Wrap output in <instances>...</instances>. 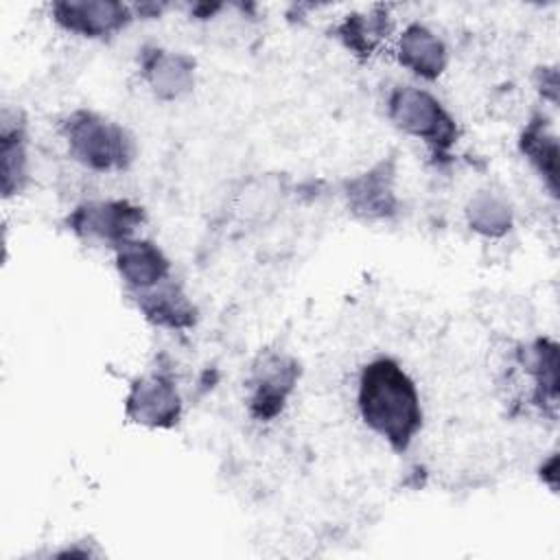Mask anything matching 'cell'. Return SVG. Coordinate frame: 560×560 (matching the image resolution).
Returning a JSON list of instances; mask_svg holds the SVG:
<instances>
[{
    "instance_id": "2",
    "label": "cell",
    "mask_w": 560,
    "mask_h": 560,
    "mask_svg": "<svg viewBox=\"0 0 560 560\" xmlns=\"http://www.w3.org/2000/svg\"><path fill=\"white\" fill-rule=\"evenodd\" d=\"M59 133L70 158L92 173H122L138 155L127 127L88 107L72 109L61 120Z\"/></svg>"
},
{
    "instance_id": "1",
    "label": "cell",
    "mask_w": 560,
    "mask_h": 560,
    "mask_svg": "<svg viewBox=\"0 0 560 560\" xmlns=\"http://www.w3.org/2000/svg\"><path fill=\"white\" fill-rule=\"evenodd\" d=\"M357 409L363 424L394 453H405L413 444L424 420L416 381L392 357H376L363 365Z\"/></svg>"
},
{
    "instance_id": "15",
    "label": "cell",
    "mask_w": 560,
    "mask_h": 560,
    "mask_svg": "<svg viewBox=\"0 0 560 560\" xmlns=\"http://www.w3.org/2000/svg\"><path fill=\"white\" fill-rule=\"evenodd\" d=\"M518 151L542 179L549 195L558 197V136L545 114H534L525 122L518 136Z\"/></svg>"
},
{
    "instance_id": "5",
    "label": "cell",
    "mask_w": 560,
    "mask_h": 560,
    "mask_svg": "<svg viewBox=\"0 0 560 560\" xmlns=\"http://www.w3.org/2000/svg\"><path fill=\"white\" fill-rule=\"evenodd\" d=\"M147 212L131 199H90L74 206L66 217V228L77 238L105 243L112 249L138 236Z\"/></svg>"
},
{
    "instance_id": "9",
    "label": "cell",
    "mask_w": 560,
    "mask_h": 560,
    "mask_svg": "<svg viewBox=\"0 0 560 560\" xmlns=\"http://www.w3.org/2000/svg\"><path fill=\"white\" fill-rule=\"evenodd\" d=\"M140 77L153 98L173 103L188 96L197 83V61L182 50L144 46L138 57Z\"/></svg>"
},
{
    "instance_id": "19",
    "label": "cell",
    "mask_w": 560,
    "mask_h": 560,
    "mask_svg": "<svg viewBox=\"0 0 560 560\" xmlns=\"http://www.w3.org/2000/svg\"><path fill=\"white\" fill-rule=\"evenodd\" d=\"M536 90L547 98L551 105L558 103V70L556 66H542L536 72Z\"/></svg>"
},
{
    "instance_id": "11",
    "label": "cell",
    "mask_w": 560,
    "mask_h": 560,
    "mask_svg": "<svg viewBox=\"0 0 560 560\" xmlns=\"http://www.w3.org/2000/svg\"><path fill=\"white\" fill-rule=\"evenodd\" d=\"M114 267L129 293L151 289L171 278V260L164 249L142 236L127 238L114 247Z\"/></svg>"
},
{
    "instance_id": "18",
    "label": "cell",
    "mask_w": 560,
    "mask_h": 560,
    "mask_svg": "<svg viewBox=\"0 0 560 560\" xmlns=\"http://www.w3.org/2000/svg\"><path fill=\"white\" fill-rule=\"evenodd\" d=\"M464 217L468 228L483 238H501L514 225L512 203L508 201V197L490 188L477 190L468 199L464 208Z\"/></svg>"
},
{
    "instance_id": "8",
    "label": "cell",
    "mask_w": 560,
    "mask_h": 560,
    "mask_svg": "<svg viewBox=\"0 0 560 560\" xmlns=\"http://www.w3.org/2000/svg\"><path fill=\"white\" fill-rule=\"evenodd\" d=\"M52 22L77 37L107 39L125 31L136 13L118 0H57L50 4Z\"/></svg>"
},
{
    "instance_id": "6",
    "label": "cell",
    "mask_w": 560,
    "mask_h": 560,
    "mask_svg": "<svg viewBox=\"0 0 560 560\" xmlns=\"http://www.w3.org/2000/svg\"><path fill=\"white\" fill-rule=\"evenodd\" d=\"M346 208L361 221H389L400 212L396 195V160L383 158L370 168L348 177L341 186Z\"/></svg>"
},
{
    "instance_id": "7",
    "label": "cell",
    "mask_w": 560,
    "mask_h": 560,
    "mask_svg": "<svg viewBox=\"0 0 560 560\" xmlns=\"http://www.w3.org/2000/svg\"><path fill=\"white\" fill-rule=\"evenodd\" d=\"M184 411L175 381L166 372H149L131 381L125 394V418L144 429H173Z\"/></svg>"
},
{
    "instance_id": "4",
    "label": "cell",
    "mask_w": 560,
    "mask_h": 560,
    "mask_svg": "<svg viewBox=\"0 0 560 560\" xmlns=\"http://www.w3.org/2000/svg\"><path fill=\"white\" fill-rule=\"evenodd\" d=\"M302 376L300 361L284 350H262L245 381L247 413L258 422L276 420L293 396Z\"/></svg>"
},
{
    "instance_id": "12",
    "label": "cell",
    "mask_w": 560,
    "mask_h": 560,
    "mask_svg": "<svg viewBox=\"0 0 560 560\" xmlns=\"http://www.w3.org/2000/svg\"><path fill=\"white\" fill-rule=\"evenodd\" d=\"M129 295L133 298L140 315L158 328L188 330L197 324V306L186 295L182 284L173 280V276L151 289L136 291Z\"/></svg>"
},
{
    "instance_id": "14",
    "label": "cell",
    "mask_w": 560,
    "mask_h": 560,
    "mask_svg": "<svg viewBox=\"0 0 560 560\" xmlns=\"http://www.w3.org/2000/svg\"><path fill=\"white\" fill-rule=\"evenodd\" d=\"M389 31H392V20H389L387 7L378 4L368 11L348 13L335 26L332 33L350 55L359 59H370L387 42Z\"/></svg>"
},
{
    "instance_id": "16",
    "label": "cell",
    "mask_w": 560,
    "mask_h": 560,
    "mask_svg": "<svg viewBox=\"0 0 560 560\" xmlns=\"http://www.w3.org/2000/svg\"><path fill=\"white\" fill-rule=\"evenodd\" d=\"M518 361L534 385V402L540 409L558 405V343L551 337H538L518 350Z\"/></svg>"
},
{
    "instance_id": "17",
    "label": "cell",
    "mask_w": 560,
    "mask_h": 560,
    "mask_svg": "<svg viewBox=\"0 0 560 560\" xmlns=\"http://www.w3.org/2000/svg\"><path fill=\"white\" fill-rule=\"evenodd\" d=\"M289 188L280 175H262L249 179L234 199V214L245 225L267 223L278 214Z\"/></svg>"
},
{
    "instance_id": "13",
    "label": "cell",
    "mask_w": 560,
    "mask_h": 560,
    "mask_svg": "<svg viewBox=\"0 0 560 560\" xmlns=\"http://www.w3.org/2000/svg\"><path fill=\"white\" fill-rule=\"evenodd\" d=\"M31 182L28 136L20 112L4 109L0 122V188L2 197L20 195Z\"/></svg>"
},
{
    "instance_id": "3",
    "label": "cell",
    "mask_w": 560,
    "mask_h": 560,
    "mask_svg": "<svg viewBox=\"0 0 560 560\" xmlns=\"http://www.w3.org/2000/svg\"><path fill=\"white\" fill-rule=\"evenodd\" d=\"M385 109L392 125L405 136L420 140L438 162L451 158L459 140V127L453 114L429 90L409 83L396 85L387 94Z\"/></svg>"
},
{
    "instance_id": "20",
    "label": "cell",
    "mask_w": 560,
    "mask_h": 560,
    "mask_svg": "<svg viewBox=\"0 0 560 560\" xmlns=\"http://www.w3.org/2000/svg\"><path fill=\"white\" fill-rule=\"evenodd\" d=\"M558 457L551 455L547 462H542V468H540V479L556 492L558 488Z\"/></svg>"
},
{
    "instance_id": "10",
    "label": "cell",
    "mask_w": 560,
    "mask_h": 560,
    "mask_svg": "<svg viewBox=\"0 0 560 560\" xmlns=\"http://www.w3.org/2000/svg\"><path fill=\"white\" fill-rule=\"evenodd\" d=\"M394 55L407 72L422 81H435L448 68V48L444 39L422 22H411L398 33Z\"/></svg>"
}]
</instances>
